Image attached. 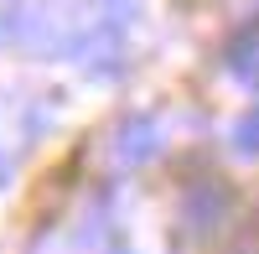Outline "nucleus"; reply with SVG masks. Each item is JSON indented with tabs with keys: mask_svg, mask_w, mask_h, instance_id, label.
Instances as JSON below:
<instances>
[{
	"mask_svg": "<svg viewBox=\"0 0 259 254\" xmlns=\"http://www.w3.org/2000/svg\"><path fill=\"white\" fill-rule=\"evenodd\" d=\"M223 254H259V213L244 218V223L228 234V249H223Z\"/></svg>",
	"mask_w": 259,
	"mask_h": 254,
	"instance_id": "nucleus-5",
	"label": "nucleus"
},
{
	"mask_svg": "<svg viewBox=\"0 0 259 254\" xmlns=\"http://www.w3.org/2000/svg\"><path fill=\"white\" fill-rule=\"evenodd\" d=\"M228 73L239 78V83H249V89H259V26H249V31L233 36V47H228Z\"/></svg>",
	"mask_w": 259,
	"mask_h": 254,
	"instance_id": "nucleus-3",
	"label": "nucleus"
},
{
	"mask_svg": "<svg viewBox=\"0 0 259 254\" xmlns=\"http://www.w3.org/2000/svg\"><path fill=\"white\" fill-rule=\"evenodd\" d=\"M228 145H233V156H239V161H259V104H254V109H244L239 119H233Z\"/></svg>",
	"mask_w": 259,
	"mask_h": 254,
	"instance_id": "nucleus-4",
	"label": "nucleus"
},
{
	"mask_svg": "<svg viewBox=\"0 0 259 254\" xmlns=\"http://www.w3.org/2000/svg\"><path fill=\"white\" fill-rule=\"evenodd\" d=\"M223 218H228V187L212 182V177L192 182L187 197H182V223H187V234H192V239H207Z\"/></svg>",
	"mask_w": 259,
	"mask_h": 254,
	"instance_id": "nucleus-1",
	"label": "nucleus"
},
{
	"mask_svg": "<svg viewBox=\"0 0 259 254\" xmlns=\"http://www.w3.org/2000/svg\"><path fill=\"white\" fill-rule=\"evenodd\" d=\"M114 151H119V161H130V166L156 161V156H161V124L145 119V114H130L119 130H114Z\"/></svg>",
	"mask_w": 259,
	"mask_h": 254,
	"instance_id": "nucleus-2",
	"label": "nucleus"
}]
</instances>
